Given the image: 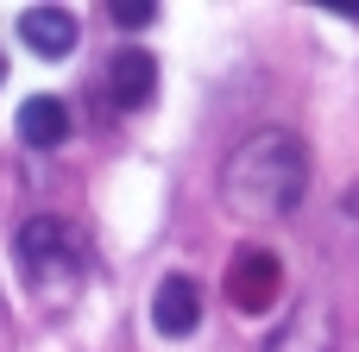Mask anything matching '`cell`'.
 I'll return each mask as SVG.
<instances>
[{
	"label": "cell",
	"instance_id": "9c48e42d",
	"mask_svg": "<svg viewBox=\"0 0 359 352\" xmlns=\"http://www.w3.org/2000/svg\"><path fill=\"white\" fill-rule=\"evenodd\" d=\"M107 19H114V25H126V31H139V25H151V19H158V6H139V0H114V6H107Z\"/></svg>",
	"mask_w": 359,
	"mask_h": 352
},
{
	"label": "cell",
	"instance_id": "5b68a950",
	"mask_svg": "<svg viewBox=\"0 0 359 352\" xmlns=\"http://www.w3.org/2000/svg\"><path fill=\"white\" fill-rule=\"evenodd\" d=\"M107 94H114V107L139 113V107L158 94V63H151L145 50H120V57L107 63Z\"/></svg>",
	"mask_w": 359,
	"mask_h": 352
},
{
	"label": "cell",
	"instance_id": "ba28073f",
	"mask_svg": "<svg viewBox=\"0 0 359 352\" xmlns=\"http://www.w3.org/2000/svg\"><path fill=\"white\" fill-rule=\"evenodd\" d=\"M265 352H334V340H328V321L309 309V315H297V321H284L271 340H265Z\"/></svg>",
	"mask_w": 359,
	"mask_h": 352
},
{
	"label": "cell",
	"instance_id": "8992f818",
	"mask_svg": "<svg viewBox=\"0 0 359 352\" xmlns=\"http://www.w3.org/2000/svg\"><path fill=\"white\" fill-rule=\"evenodd\" d=\"M19 38L38 50V57H69L76 50V19L63 6H25L19 13Z\"/></svg>",
	"mask_w": 359,
	"mask_h": 352
},
{
	"label": "cell",
	"instance_id": "7a4b0ae2",
	"mask_svg": "<svg viewBox=\"0 0 359 352\" xmlns=\"http://www.w3.org/2000/svg\"><path fill=\"white\" fill-rule=\"evenodd\" d=\"M19 271H25V290L44 315H69L88 290V246L63 220L32 214L19 227Z\"/></svg>",
	"mask_w": 359,
	"mask_h": 352
},
{
	"label": "cell",
	"instance_id": "3957f363",
	"mask_svg": "<svg viewBox=\"0 0 359 352\" xmlns=\"http://www.w3.org/2000/svg\"><path fill=\"white\" fill-rule=\"evenodd\" d=\"M278 283H284V271H278V258H271L265 246L233 252V265H227V302H233L240 315H265V309L278 302Z\"/></svg>",
	"mask_w": 359,
	"mask_h": 352
},
{
	"label": "cell",
	"instance_id": "6da1fadb",
	"mask_svg": "<svg viewBox=\"0 0 359 352\" xmlns=\"http://www.w3.org/2000/svg\"><path fill=\"white\" fill-rule=\"evenodd\" d=\"M303 189H309V151L278 126L240 139L221 164V202L240 220H284L303 202Z\"/></svg>",
	"mask_w": 359,
	"mask_h": 352
},
{
	"label": "cell",
	"instance_id": "277c9868",
	"mask_svg": "<svg viewBox=\"0 0 359 352\" xmlns=\"http://www.w3.org/2000/svg\"><path fill=\"white\" fill-rule=\"evenodd\" d=\"M151 321H158V334H164V340L196 334V321H202V290H196V277L170 271V277L158 283V296H151Z\"/></svg>",
	"mask_w": 359,
	"mask_h": 352
},
{
	"label": "cell",
	"instance_id": "30bf717a",
	"mask_svg": "<svg viewBox=\"0 0 359 352\" xmlns=\"http://www.w3.org/2000/svg\"><path fill=\"white\" fill-rule=\"evenodd\" d=\"M0 82H6V57H0Z\"/></svg>",
	"mask_w": 359,
	"mask_h": 352
},
{
	"label": "cell",
	"instance_id": "52a82bcc",
	"mask_svg": "<svg viewBox=\"0 0 359 352\" xmlns=\"http://www.w3.org/2000/svg\"><path fill=\"white\" fill-rule=\"evenodd\" d=\"M19 139H25L32 151L63 145V139H69V107H63L57 94H32V101L19 107Z\"/></svg>",
	"mask_w": 359,
	"mask_h": 352
}]
</instances>
